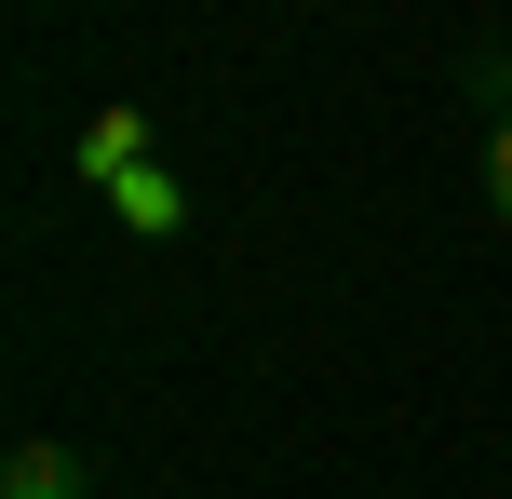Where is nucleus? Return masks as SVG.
<instances>
[{
	"label": "nucleus",
	"mask_w": 512,
	"mask_h": 499,
	"mask_svg": "<svg viewBox=\"0 0 512 499\" xmlns=\"http://www.w3.org/2000/svg\"><path fill=\"white\" fill-rule=\"evenodd\" d=\"M0 499H95V473H81V446H54V432H27V446L0 459Z\"/></svg>",
	"instance_id": "1"
},
{
	"label": "nucleus",
	"mask_w": 512,
	"mask_h": 499,
	"mask_svg": "<svg viewBox=\"0 0 512 499\" xmlns=\"http://www.w3.org/2000/svg\"><path fill=\"white\" fill-rule=\"evenodd\" d=\"M135 162H149V108H108V122L81 135V176H95V189H122Z\"/></svg>",
	"instance_id": "2"
},
{
	"label": "nucleus",
	"mask_w": 512,
	"mask_h": 499,
	"mask_svg": "<svg viewBox=\"0 0 512 499\" xmlns=\"http://www.w3.org/2000/svg\"><path fill=\"white\" fill-rule=\"evenodd\" d=\"M108 203H122V216H135V230H176V216H189V189H176V176H162V162H135V176H122V189H108Z\"/></svg>",
	"instance_id": "3"
},
{
	"label": "nucleus",
	"mask_w": 512,
	"mask_h": 499,
	"mask_svg": "<svg viewBox=\"0 0 512 499\" xmlns=\"http://www.w3.org/2000/svg\"><path fill=\"white\" fill-rule=\"evenodd\" d=\"M486 203H499V230H512V122H486Z\"/></svg>",
	"instance_id": "4"
},
{
	"label": "nucleus",
	"mask_w": 512,
	"mask_h": 499,
	"mask_svg": "<svg viewBox=\"0 0 512 499\" xmlns=\"http://www.w3.org/2000/svg\"><path fill=\"white\" fill-rule=\"evenodd\" d=\"M472 95H486V108H499V122H512V54H499V41H486V54H472Z\"/></svg>",
	"instance_id": "5"
}]
</instances>
